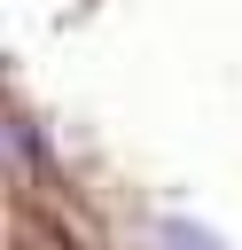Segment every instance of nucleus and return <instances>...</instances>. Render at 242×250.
I'll list each match as a JSON object with an SVG mask.
<instances>
[{
  "label": "nucleus",
  "mask_w": 242,
  "mask_h": 250,
  "mask_svg": "<svg viewBox=\"0 0 242 250\" xmlns=\"http://www.w3.org/2000/svg\"><path fill=\"white\" fill-rule=\"evenodd\" d=\"M164 250H219L211 227H187V219H164Z\"/></svg>",
  "instance_id": "obj_1"
}]
</instances>
